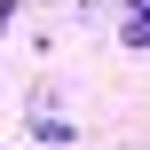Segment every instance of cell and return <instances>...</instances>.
Instances as JSON below:
<instances>
[{
	"label": "cell",
	"mask_w": 150,
	"mask_h": 150,
	"mask_svg": "<svg viewBox=\"0 0 150 150\" xmlns=\"http://www.w3.org/2000/svg\"><path fill=\"white\" fill-rule=\"evenodd\" d=\"M32 134H40V142H71V134H79V127H71V111L55 103V87H40V95H32Z\"/></svg>",
	"instance_id": "6da1fadb"
},
{
	"label": "cell",
	"mask_w": 150,
	"mask_h": 150,
	"mask_svg": "<svg viewBox=\"0 0 150 150\" xmlns=\"http://www.w3.org/2000/svg\"><path fill=\"white\" fill-rule=\"evenodd\" d=\"M119 40L127 47H150V0H127L119 8Z\"/></svg>",
	"instance_id": "7a4b0ae2"
}]
</instances>
